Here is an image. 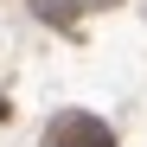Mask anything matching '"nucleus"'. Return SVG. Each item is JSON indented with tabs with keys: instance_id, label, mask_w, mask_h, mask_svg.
<instances>
[{
	"instance_id": "f257e3e1",
	"label": "nucleus",
	"mask_w": 147,
	"mask_h": 147,
	"mask_svg": "<svg viewBox=\"0 0 147 147\" xmlns=\"http://www.w3.org/2000/svg\"><path fill=\"white\" fill-rule=\"evenodd\" d=\"M51 147H115V141H109V128L96 115H64L51 128Z\"/></svg>"
},
{
	"instance_id": "f03ea898",
	"label": "nucleus",
	"mask_w": 147,
	"mask_h": 147,
	"mask_svg": "<svg viewBox=\"0 0 147 147\" xmlns=\"http://www.w3.org/2000/svg\"><path fill=\"white\" fill-rule=\"evenodd\" d=\"M32 7H38L45 19H70V13H77V7H83V0H32Z\"/></svg>"
}]
</instances>
